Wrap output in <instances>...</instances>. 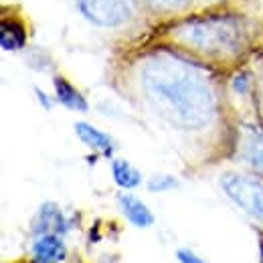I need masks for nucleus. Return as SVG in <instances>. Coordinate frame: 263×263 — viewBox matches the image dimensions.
I'll return each mask as SVG.
<instances>
[{
  "mask_svg": "<svg viewBox=\"0 0 263 263\" xmlns=\"http://www.w3.org/2000/svg\"><path fill=\"white\" fill-rule=\"evenodd\" d=\"M138 83L150 111L174 130H202L217 114L209 77L182 57L166 53L146 57Z\"/></svg>",
  "mask_w": 263,
  "mask_h": 263,
  "instance_id": "1",
  "label": "nucleus"
},
{
  "mask_svg": "<svg viewBox=\"0 0 263 263\" xmlns=\"http://www.w3.org/2000/svg\"><path fill=\"white\" fill-rule=\"evenodd\" d=\"M172 39L209 59H229L249 45V23L237 14H206L186 18L170 29Z\"/></svg>",
  "mask_w": 263,
  "mask_h": 263,
  "instance_id": "2",
  "label": "nucleus"
},
{
  "mask_svg": "<svg viewBox=\"0 0 263 263\" xmlns=\"http://www.w3.org/2000/svg\"><path fill=\"white\" fill-rule=\"evenodd\" d=\"M219 184L239 209L263 225V180L259 176L227 172L221 176Z\"/></svg>",
  "mask_w": 263,
  "mask_h": 263,
  "instance_id": "3",
  "label": "nucleus"
},
{
  "mask_svg": "<svg viewBox=\"0 0 263 263\" xmlns=\"http://www.w3.org/2000/svg\"><path fill=\"white\" fill-rule=\"evenodd\" d=\"M81 14L96 27L118 29L136 14V0H79Z\"/></svg>",
  "mask_w": 263,
  "mask_h": 263,
  "instance_id": "4",
  "label": "nucleus"
},
{
  "mask_svg": "<svg viewBox=\"0 0 263 263\" xmlns=\"http://www.w3.org/2000/svg\"><path fill=\"white\" fill-rule=\"evenodd\" d=\"M31 255L34 263H59L67 257V247L63 243V235L45 233L36 235L31 245Z\"/></svg>",
  "mask_w": 263,
  "mask_h": 263,
  "instance_id": "5",
  "label": "nucleus"
},
{
  "mask_svg": "<svg viewBox=\"0 0 263 263\" xmlns=\"http://www.w3.org/2000/svg\"><path fill=\"white\" fill-rule=\"evenodd\" d=\"M69 231V221L65 219L63 211L55 204V202H45L41 204L36 217L33 223V233L36 235H45V233H55V235H65Z\"/></svg>",
  "mask_w": 263,
  "mask_h": 263,
  "instance_id": "6",
  "label": "nucleus"
},
{
  "mask_svg": "<svg viewBox=\"0 0 263 263\" xmlns=\"http://www.w3.org/2000/svg\"><path fill=\"white\" fill-rule=\"evenodd\" d=\"M239 158L249 170L263 174V130L261 128H251L241 140L239 148Z\"/></svg>",
  "mask_w": 263,
  "mask_h": 263,
  "instance_id": "7",
  "label": "nucleus"
},
{
  "mask_svg": "<svg viewBox=\"0 0 263 263\" xmlns=\"http://www.w3.org/2000/svg\"><path fill=\"white\" fill-rule=\"evenodd\" d=\"M118 204L122 215L130 221L134 227L138 229H148L154 225V215L148 209V204L144 200H140L138 197H134L130 193H122L118 195Z\"/></svg>",
  "mask_w": 263,
  "mask_h": 263,
  "instance_id": "8",
  "label": "nucleus"
},
{
  "mask_svg": "<svg viewBox=\"0 0 263 263\" xmlns=\"http://www.w3.org/2000/svg\"><path fill=\"white\" fill-rule=\"evenodd\" d=\"M73 128H75L77 138H79L87 148L96 150V152H99V154L105 156V158L114 156L116 144H114L111 136H107L105 132H101L99 128L91 126V124H87V122H77Z\"/></svg>",
  "mask_w": 263,
  "mask_h": 263,
  "instance_id": "9",
  "label": "nucleus"
},
{
  "mask_svg": "<svg viewBox=\"0 0 263 263\" xmlns=\"http://www.w3.org/2000/svg\"><path fill=\"white\" fill-rule=\"evenodd\" d=\"M53 87H55V98L63 107L71 109V111H79V114H85L89 109V103L83 98V93L73 83H69L65 77L57 75L53 79Z\"/></svg>",
  "mask_w": 263,
  "mask_h": 263,
  "instance_id": "10",
  "label": "nucleus"
},
{
  "mask_svg": "<svg viewBox=\"0 0 263 263\" xmlns=\"http://www.w3.org/2000/svg\"><path fill=\"white\" fill-rule=\"evenodd\" d=\"M111 178L122 191H134L142 184V172L124 158L111 160Z\"/></svg>",
  "mask_w": 263,
  "mask_h": 263,
  "instance_id": "11",
  "label": "nucleus"
},
{
  "mask_svg": "<svg viewBox=\"0 0 263 263\" xmlns=\"http://www.w3.org/2000/svg\"><path fill=\"white\" fill-rule=\"evenodd\" d=\"M25 31L21 25L16 23H4L2 29H0V43H2V49L4 51H16L25 45Z\"/></svg>",
  "mask_w": 263,
  "mask_h": 263,
  "instance_id": "12",
  "label": "nucleus"
},
{
  "mask_svg": "<svg viewBox=\"0 0 263 263\" xmlns=\"http://www.w3.org/2000/svg\"><path fill=\"white\" fill-rule=\"evenodd\" d=\"M172 189H178V180L172 174H154L148 180V191L150 193H168Z\"/></svg>",
  "mask_w": 263,
  "mask_h": 263,
  "instance_id": "13",
  "label": "nucleus"
},
{
  "mask_svg": "<svg viewBox=\"0 0 263 263\" xmlns=\"http://www.w3.org/2000/svg\"><path fill=\"white\" fill-rule=\"evenodd\" d=\"M152 8L156 10H168V12H174V10H182L186 8L193 0H146Z\"/></svg>",
  "mask_w": 263,
  "mask_h": 263,
  "instance_id": "14",
  "label": "nucleus"
},
{
  "mask_svg": "<svg viewBox=\"0 0 263 263\" xmlns=\"http://www.w3.org/2000/svg\"><path fill=\"white\" fill-rule=\"evenodd\" d=\"M251 77L247 75V73H239V75H235V79H233V89L239 93V96H245L249 89H251Z\"/></svg>",
  "mask_w": 263,
  "mask_h": 263,
  "instance_id": "15",
  "label": "nucleus"
},
{
  "mask_svg": "<svg viewBox=\"0 0 263 263\" xmlns=\"http://www.w3.org/2000/svg\"><path fill=\"white\" fill-rule=\"evenodd\" d=\"M176 259L180 263H209L204 257H200V255H197L195 251H191V249H178L176 251Z\"/></svg>",
  "mask_w": 263,
  "mask_h": 263,
  "instance_id": "16",
  "label": "nucleus"
},
{
  "mask_svg": "<svg viewBox=\"0 0 263 263\" xmlns=\"http://www.w3.org/2000/svg\"><path fill=\"white\" fill-rule=\"evenodd\" d=\"M34 93H36V99H39V103H41L45 109H51V107H53V101L49 99V96H47L45 91H41L39 87H34Z\"/></svg>",
  "mask_w": 263,
  "mask_h": 263,
  "instance_id": "17",
  "label": "nucleus"
},
{
  "mask_svg": "<svg viewBox=\"0 0 263 263\" xmlns=\"http://www.w3.org/2000/svg\"><path fill=\"white\" fill-rule=\"evenodd\" d=\"M261 99H263V81H261Z\"/></svg>",
  "mask_w": 263,
  "mask_h": 263,
  "instance_id": "18",
  "label": "nucleus"
}]
</instances>
